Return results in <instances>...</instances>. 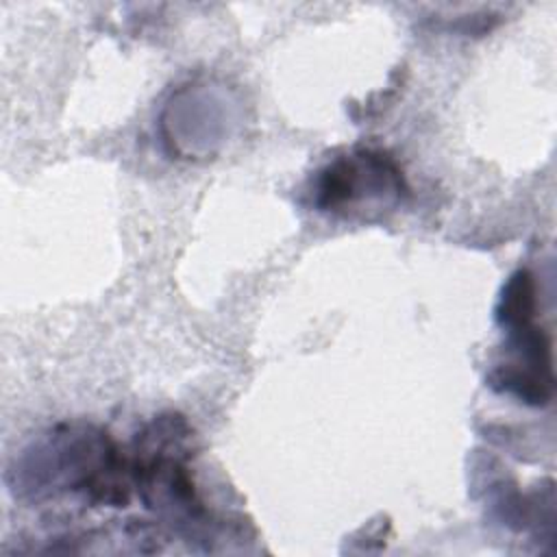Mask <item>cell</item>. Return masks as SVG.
<instances>
[{"instance_id":"obj_3","label":"cell","mask_w":557,"mask_h":557,"mask_svg":"<svg viewBox=\"0 0 557 557\" xmlns=\"http://www.w3.org/2000/svg\"><path fill=\"white\" fill-rule=\"evenodd\" d=\"M407 196L396 159L379 148H352L318 170L311 187L313 207L333 215L363 209H394Z\"/></svg>"},{"instance_id":"obj_4","label":"cell","mask_w":557,"mask_h":557,"mask_svg":"<svg viewBox=\"0 0 557 557\" xmlns=\"http://www.w3.org/2000/svg\"><path fill=\"white\" fill-rule=\"evenodd\" d=\"M503 331L507 333L505 352L509 359L490 370L487 385L494 392L509 394L531 407L548 405L555 381L550 337L535 324V320Z\"/></svg>"},{"instance_id":"obj_1","label":"cell","mask_w":557,"mask_h":557,"mask_svg":"<svg viewBox=\"0 0 557 557\" xmlns=\"http://www.w3.org/2000/svg\"><path fill=\"white\" fill-rule=\"evenodd\" d=\"M9 485L26 500L81 496L91 507H128L131 459L113 437L85 422H63L33 440L9 468Z\"/></svg>"},{"instance_id":"obj_5","label":"cell","mask_w":557,"mask_h":557,"mask_svg":"<svg viewBox=\"0 0 557 557\" xmlns=\"http://www.w3.org/2000/svg\"><path fill=\"white\" fill-rule=\"evenodd\" d=\"M537 311V285L529 270H516L505 283L498 305L496 322L500 329H509L522 322L535 320Z\"/></svg>"},{"instance_id":"obj_2","label":"cell","mask_w":557,"mask_h":557,"mask_svg":"<svg viewBox=\"0 0 557 557\" xmlns=\"http://www.w3.org/2000/svg\"><path fill=\"white\" fill-rule=\"evenodd\" d=\"M191 429L178 413L154 418L135 437L131 472L146 509L178 524V531L196 537L209 531L211 511L200 500L191 470Z\"/></svg>"}]
</instances>
